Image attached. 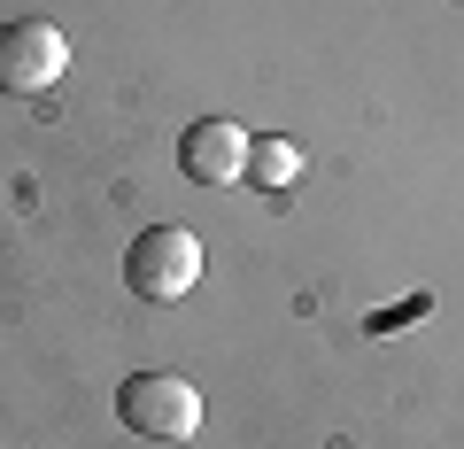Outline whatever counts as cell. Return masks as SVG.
Instances as JSON below:
<instances>
[{"mask_svg": "<svg viewBox=\"0 0 464 449\" xmlns=\"http://www.w3.org/2000/svg\"><path fill=\"white\" fill-rule=\"evenodd\" d=\"M116 418L140 442H194L201 434V395L179 372H132V380L116 387Z\"/></svg>", "mask_w": 464, "mask_h": 449, "instance_id": "2", "label": "cell"}, {"mask_svg": "<svg viewBox=\"0 0 464 449\" xmlns=\"http://www.w3.org/2000/svg\"><path fill=\"white\" fill-rule=\"evenodd\" d=\"M179 171L194 186H232L240 171H248V132L232 117H194L179 132Z\"/></svg>", "mask_w": 464, "mask_h": 449, "instance_id": "4", "label": "cell"}, {"mask_svg": "<svg viewBox=\"0 0 464 449\" xmlns=\"http://www.w3.org/2000/svg\"><path fill=\"white\" fill-rule=\"evenodd\" d=\"M201 279V240L186 225H148V233L124 249V287L140 302H179Z\"/></svg>", "mask_w": 464, "mask_h": 449, "instance_id": "3", "label": "cell"}, {"mask_svg": "<svg viewBox=\"0 0 464 449\" xmlns=\"http://www.w3.org/2000/svg\"><path fill=\"white\" fill-rule=\"evenodd\" d=\"M63 70H70L63 24H47V16L0 24V93L8 101H47L54 85H63Z\"/></svg>", "mask_w": 464, "mask_h": 449, "instance_id": "1", "label": "cell"}, {"mask_svg": "<svg viewBox=\"0 0 464 449\" xmlns=\"http://www.w3.org/2000/svg\"><path fill=\"white\" fill-rule=\"evenodd\" d=\"M240 179H256V186L279 194V186L302 179V148H295V140H248V171H240Z\"/></svg>", "mask_w": 464, "mask_h": 449, "instance_id": "5", "label": "cell"}]
</instances>
